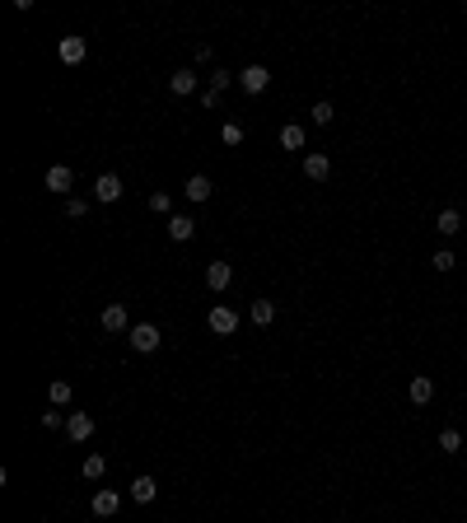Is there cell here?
Returning <instances> with one entry per match:
<instances>
[{
    "label": "cell",
    "mask_w": 467,
    "mask_h": 523,
    "mask_svg": "<svg viewBox=\"0 0 467 523\" xmlns=\"http://www.w3.org/2000/svg\"><path fill=\"white\" fill-rule=\"evenodd\" d=\"M70 187H75V173L66 169V164H52V169H47V192H61V197H70Z\"/></svg>",
    "instance_id": "obj_8"
},
{
    "label": "cell",
    "mask_w": 467,
    "mask_h": 523,
    "mask_svg": "<svg viewBox=\"0 0 467 523\" xmlns=\"http://www.w3.org/2000/svg\"><path fill=\"white\" fill-rule=\"evenodd\" d=\"M406 393H411V402H416V407H425V402L435 397V379H425V374H416V379H411V388H406Z\"/></svg>",
    "instance_id": "obj_15"
},
{
    "label": "cell",
    "mask_w": 467,
    "mask_h": 523,
    "mask_svg": "<svg viewBox=\"0 0 467 523\" xmlns=\"http://www.w3.org/2000/svg\"><path fill=\"white\" fill-rule=\"evenodd\" d=\"M126 341H131V351L150 355V351H159V341H164V332H159L155 323H136L131 332H126Z\"/></svg>",
    "instance_id": "obj_1"
},
{
    "label": "cell",
    "mask_w": 467,
    "mask_h": 523,
    "mask_svg": "<svg viewBox=\"0 0 467 523\" xmlns=\"http://www.w3.org/2000/svg\"><path fill=\"white\" fill-rule=\"evenodd\" d=\"M276 140L285 145V150H304V126H299V122H285Z\"/></svg>",
    "instance_id": "obj_18"
},
{
    "label": "cell",
    "mask_w": 467,
    "mask_h": 523,
    "mask_svg": "<svg viewBox=\"0 0 467 523\" xmlns=\"http://www.w3.org/2000/svg\"><path fill=\"white\" fill-rule=\"evenodd\" d=\"M206 327H210L215 337H234V332H238V313H234L229 304H215L206 313Z\"/></svg>",
    "instance_id": "obj_2"
},
{
    "label": "cell",
    "mask_w": 467,
    "mask_h": 523,
    "mask_svg": "<svg viewBox=\"0 0 467 523\" xmlns=\"http://www.w3.org/2000/svg\"><path fill=\"white\" fill-rule=\"evenodd\" d=\"M150 211H155V215H169V211H173V197H169V192H155V197H150Z\"/></svg>",
    "instance_id": "obj_24"
},
{
    "label": "cell",
    "mask_w": 467,
    "mask_h": 523,
    "mask_svg": "<svg viewBox=\"0 0 467 523\" xmlns=\"http://www.w3.org/2000/svg\"><path fill=\"white\" fill-rule=\"evenodd\" d=\"M122 192H126V187H122V178H117V173H98V178H93V201H103V206H108V201H117Z\"/></svg>",
    "instance_id": "obj_6"
},
{
    "label": "cell",
    "mask_w": 467,
    "mask_h": 523,
    "mask_svg": "<svg viewBox=\"0 0 467 523\" xmlns=\"http://www.w3.org/2000/svg\"><path fill=\"white\" fill-rule=\"evenodd\" d=\"M155 495H159V481L155 477H145V472H140V477L131 481V500H136V505H150Z\"/></svg>",
    "instance_id": "obj_12"
},
{
    "label": "cell",
    "mask_w": 467,
    "mask_h": 523,
    "mask_svg": "<svg viewBox=\"0 0 467 523\" xmlns=\"http://www.w3.org/2000/svg\"><path fill=\"white\" fill-rule=\"evenodd\" d=\"M248 313H252V323H257V327H271V323H276V304H271V299H252Z\"/></svg>",
    "instance_id": "obj_17"
},
{
    "label": "cell",
    "mask_w": 467,
    "mask_h": 523,
    "mask_svg": "<svg viewBox=\"0 0 467 523\" xmlns=\"http://www.w3.org/2000/svg\"><path fill=\"white\" fill-rule=\"evenodd\" d=\"M192 234H197V220L192 215H169V238L173 243H187Z\"/></svg>",
    "instance_id": "obj_13"
},
{
    "label": "cell",
    "mask_w": 467,
    "mask_h": 523,
    "mask_svg": "<svg viewBox=\"0 0 467 523\" xmlns=\"http://www.w3.org/2000/svg\"><path fill=\"white\" fill-rule=\"evenodd\" d=\"M56 56H61L66 66H79L84 56H89V43H84V38H75V33H66L61 43H56Z\"/></svg>",
    "instance_id": "obj_3"
},
{
    "label": "cell",
    "mask_w": 467,
    "mask_h": 523,
    "mask_svg": "<svg viewBox=\"0 0 467 523\" xmlns=\"http://www.w3.org/2000/svg\"><path fill=\"white\" fill-rule=\"evenodd\" d=\"M79 472H84V477H89V481H98V477H103V472H108V458H103V453H89Z\"/></svg>",
    "instance_id": "obj_20"
},
{
    "label": "cell",
    "mask_w": 467,
    "mask_h": 523,
    "mask_svg": "<svg viewBox=\"0 0 467 523\" xmlns=\"http://www.w3.org/2000/svg\"><path fill=\"white\" fill-rule=\"evenodd\" d=\"M435 229L444 234V238H453V234L463 229V215H458L453 206H444V211H439V220H435Z\"/></svg>",
    "instance_id": "obj_16"
},
{
    "label": "cell",
    "mask_w": 467,
    "mask_h": 523,
    "mask_svg": "<svg viewBox=\"0 0 467 523\" xmlns=\"http://www.w3.org/2000/svg\"><path fill=\"white\" fill-rule=\"evenodd\" d=\"M47 397H52V407H66V402H70V384H66V379H56V384L47 388Z\"/></svg>",
    "instance_id": "obj_22"
},
{
    "label": "cell",
    "mask_w": 467,
    "mask_h": 523,
    "mask_svg": "<svg viewBox=\"0 0 467 523\" xmlns=\"http://www.w3.org/2000/svg\"><path fill=\"white\" fill-rule=\"evenodd\" d=\"M117 505H122V495H117V491H98V495L89 500V509L98 514V519H112V514H117Z\"/></svg>",
    "instance_id": "obj_10"
},
{
    "label": "cell",
    "mask_w": 467,
    "mask_h": 523,
    "mask_svg": "<svg viewBox=\"0 0 467 523\" xmlns=\"http://www.w3.org/2000/svg\"><path fill=\"white\" fill-rule=\"evenodd\" d=\"M229 280H234V266H229V262H210V266H206V285H210V294L229 290Z\"/></svg>",
    "instance_id": "obj_7"
},
{
    "label": "cell",
    "mask_w": 467,
    "mask_h": 523,
    "mask_svg": "<svg viewBox=\"0 0 467 523\" xmlns=\"http://www.w3.org/2000/svg\"><path fill=\"white\" fill-rule=\"evenodd\" d=\"M439 448H444V453H458V448H463V434L453 430V425L449 430H439Z\"/></svg>",
    "instance_id": "obj_23"
},
{
    "label": "cell",
    "mask_w": 467,
    "mask_h": 523,
    "mask_svg": "<svg viewBox=\"0 0 467 523\" xmlns=\"http://www.w3.org/2000/svg\"><path fill=\"white\" fill-rule=\"evenodd\" d=\"M89 434H93V416L89 411H70L66 416V439H70V444H84Z\"/></svg>",
    "instance_id": "obj_4"
},
{
    "label": "cell",
    "mask_w": 467,
    "mask_h": 523,
    "mask_svg": "<svg viewBox=\"0 0 467 523\" xmlns=\"http://www.w3.org/2000/svg\"><path fill=\"white\" fill-rule=\"evenodd\" d=\"M234 79H238V75H229V70H220V66H215V75H210V89H215V93H224V89L234 84Z\"/></svg>",
    "instance_id": "obj_26"
},
{
    "label": "cell",
    "mask_w": 467,
    "mask_h": 523,
    "mask_svg": "<svg viewBox=\"0 0 467 523\" xmlns=\"http://www.w3.org/2000/svg\"><path fill=\"white\" fill-rule=\"evenodd\" d=\"M84 211H89V201H79V197H66V215H70V220H84Z\"/></svg>",
    "instance_id": "obj_27"
},
{
    "label": "cell",
    "mask_w": 467,
    "mask_h": 523,
    "mask_svg": "<svg viewBox=\"0 0 467 523\" xmlns=\"http://www.w3.org/2000/svg\"><path fill=\"white\" fill-rule=\"evenodd\" d=\"M332 117H337V108H332V103H313V108H309V122H313V126H327Z\"/></svg>",
    "instance_id": "obj_21"
},
{
    "label": "cell",
    "mask_w": 467,
    "mask_h": 523,
    "mask_svg": "<svg viewBox=\"0 0 467 523\" xmlns=\"http://www.w3.org/2000/svg\"><path fill=\"white\" fill-rule=\"evenodd\" d=\"M220 140H224V145H243V126H238V122H229L224 131H220Z\"/></svg>",
    "instance_id": "obj_28"
},
{
    "label": "cell",
    "mask_w": 467,
    "mask_h": 523,
    "mask_svg": "<svg viewBox=\"0 0 467 523\" xmlns=\"http://www.w3.org/2000/svg\"><path fill=\"white\" fill-rule=\"evenodd\" d=\"M183 192H187V201H210V192H215V183H210L206 173H192Z\"/></svg>",
    "instance_id": "obj_11"
},
{
    "label": "cell",
    "mask_w": 467,
    "mask_h": 523,
    "mask_svg": "<svg viewBox=\"0 0 467 523\" xmlns=\"http://www.w3.org/2000/svg\"><path fill=\"white\" fill-rule=\"evenodd\" d=\"M327 173H332V159H327V154H309V159H304V178L323 183Z\"/></svg>",
    "instance_id": "obj_14"
},
{
    "label": "cell",
    "mask_w": 467,
    "mask_h": 523,
    "mask_svg": "<svg viewBox=\"0 0 467 523\" xmlns=\"http://www.w3.org/2000/svg\"><path fill=\"white\" fill-rule=\"evenodd\" d=\"M43 425H47V430H61L66 420H61V411H43Z\"/></svg>",
    "instance_id": "obj_29"
},
{
    "label": "cell",
    "mask_w": 467,
    "mask_h": 523,
    "mask_svg": "<svg viewBox=\"0 0 467 523\" xmlns=\"http://www.w3.org/2000/svg\"><path fill=\"white\" fill-rule=\"evenodd\" d=\"M430 262H435V271H453V266H458V257H453L449 248H439V252H435Z\"/></svg>",
    "instance_id": "obj_25"
},
{
    "label": "cell",
    "mask_w": 467,
    "mask_h": 523,
    "mask_svg": "<svg viewBox=\"0 0 467 523\" xmlns=\"http://www.w3.org/2000/svg\"><path fill=\"white\" fill-rule=\"evenodd\" d=\"M103 332H131L126 304H108V308H103Z\"/></svg>",
    "instance_id": "obj_9"
},
{
    "label": "cell",
    "mask_w": 467,
    "mask_h": 523,
    "mask_svg": "<svg viewBox=\"0 0 467 523\" xmlns=\"http://www.w3.org/2000/svg\"><path fill=\"white\" fill-rule=\"evenodd\" d=\"M169 89L178 93V98H187V93H197V75H192V70H178V75H169Z\"/></svg>",
    "instance_id": "obj_19"
},
{
    "label": "cell",
    "mask_w": 467,
    "mask_h": 523,
    "mask_svg": "<svg viewBox=\"0 0 467 523\" xmlns=\"http://www.w3.org/2000/svg\"><path fill=\"white\" fill-rule=\"evenodd\" d=\"M266 84H271V70H266V66H243V70H238V89L243 93H262Z\"/></svg>",
    "instance_id": "obj_5"
}]
</instances>
